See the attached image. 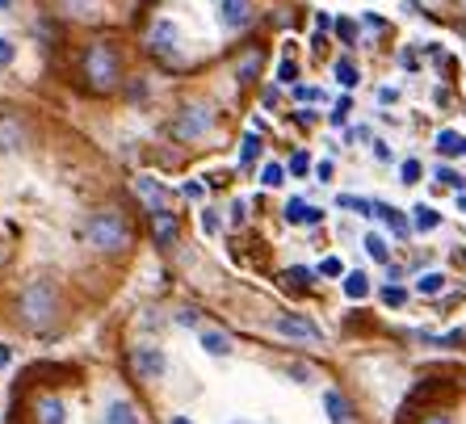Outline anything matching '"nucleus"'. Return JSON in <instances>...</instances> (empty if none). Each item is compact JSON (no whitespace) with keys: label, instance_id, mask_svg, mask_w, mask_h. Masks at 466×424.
<instances>
[{"label":"nucleus","instance_id":"20e7f679","mask_svg":"<svg viewBox=\"0 0 466 424\" xmlns=\"http://www.w3.org/2000/svg\"><path fill=\"white\" fill-rule=\"evenodd\" d=\"M85 76L93 80V88H101V93L118 85V59H114V51H109L106 43L85 51Z\"/></svg>","mask_w":466,"mask_h":424},{"label":"nucleus","instance_id":"f704fd0d","mask_svg":"<svg viewBox=\"0 0 466 424\" xmlns=\"http://www.w3.org/2000/svg\"><path fill=\"white\" fill-rule=\"evenodd\" d=\"M349 109H353V101L340 97V101H337V109H332V126H345V122H349Z\"/></svg>","mask_w":466,"mask_h":424},{"label":"nucleus","instance_id":"c756f323","mask_svg":"<svg viewBox=\"0 0 466 424\" xmlns=\"http://www.w3.org/2000/svg\"><path fill=\"white\" fill-rule=\"evenodd\" d=\"M420 173H424V168H420V160H403V164H400L403 186H416V181H420Z\"/></svg>","mask_w":466,"mask_h":424},{"label":"nucleus","instance_id":"e433bc0d","mask_svg":"<svg viewBox=\"0 0 466 424\" xmlns=\"http://www.w3.org/2000/svg\"><path fill=\"white\" fill-rule=\"evenodd\" d=\"M177 324H181V328H198V324H202V311L185 307V311H177Z\"/></svg>","mask_w":466,"mask_h":424},{"label":"nucleus","instance_id":"f03ea898","mask_svg":"<svg viewBox=\"0 0 466 424\" xmlns=\"http://www.w3.org/2000/svg\"><path fill=\"white\" fill-rule=\"evenodd\" d=\"M17 311H22V319L30 328H46V324H51V319H55V290H51V282H30V286H25Z\"/></svg>","mask_w":466,"mask_h":424},{"label":"nucleus","instance_id":"6ab92c4d","mask_svg":"<svg viewBox=\"0 0 466 424\" xmlns=\"http://www.w3.org/2000/svg\"><path fill=\"white\" fill-rule=\"evenodd\" d=\"M332 76H337L340 88H358V85H361V72H358V64H353V59H337Z\"/></svg>","mask_w":466,"mask_h":424},{"label":"nucleus","instance_id":"a19ab883","mask_svg":"<svg viewBox=\"0 0 466 424\" xmlns=\"http://www.w3.org/2000/svg\"><path fill=\"white\" fill-rule=\"evenodd\" d=\"M257 67H260V55H248V59L239 64V80H248L252 72H257Z\"/></svg>","mask_w":466,"mask_h":424},{"label":"nucleus","instance_id":"aec40b11","mask_svg":"<svg viewBox=\"0 0 466 424\" xmlns=\"http://www.w3.org/2000/svg\"><path fill=\"white\" fill-rule=\"evenodd\" d=\"M38 424H67V408L59 399H43L38 403Z\"/></svg>","mask_w":466,"mask_h":424},{"label":"nucleus","instance_id":"412c9836","mask_svg":"<svg viewBox=\"0 0 466 424\" xmlns=\"http://www.w3.org/2000/svg\"><path fill=\"white\" fill-rule=\"evenodd\" d=\"M412 227L416 231H437V227H441V215H437L433 207H424V202H420V207H412Z\"/></svg>","mask_w":466,"mask_h":424},{"label":"nucleus","instance_id":"4c0bfd02","mask_svg":"<svg viewBox=\"0 0 466 424\" xmlns=\"http://www.w3.org/2000/svg\"><path fill=\"white\" fill-rule=\"evenodd\" d=\"M181 194L189 197V202H202V194H207V186H202V181H185V186H181Z\"/></svg>","mask_w":466,"mask_h":424},{"label":"nucleus","instance_id":"a18cd8bd","mask_svg":"<svg viewBox=\"0 0 466 424\" xmlns=\"http://www.w3.org/2000/svg\"><path fill=\"white\" fill-rule=\"evenodd\" d=\"M379 101H382V106H395V101H400V88H379Z\"/></svg>","mask_w":466,"mask_h":424},{"label":"nucleus","instance_id":"a211bd4d","mask_svg":"<svg viewBox=\"0 0 466 424\" xmlns=\"http://www.w3.org/2000/svg\"><path fill=\"white\" fill-rule=\"evenodd\" d=\"M445 282H450V278H445L441 269H429V273H420V278H416V294H424V298H437V294L445 290Z\"/></svg>","mask_w":466,"mask_h":424},{"label":"nucleus","instance_id":"58836bf2","mask_svg":"<svg viewBox=\"0 0 466 424\" xmlns=\"http://www.w3.org/2000/svg\"><path fill=\"white\" fill-rule=\"evenodd\" d=\"M13 55H17V46H13L9 38L0 34V67H9V64H13Z\"/></svg>","mask_w":466,"mask_h":424},{"label":"nucleus","instance_id":"0eeeda50","mask_svg":"<svg viewBox=\"0 0 466 424\" xmlns=\"http://www.w3.org/2000/svg\"><path fill=\"white\" fill-rule=\"evenodd\" d=\"M147 46H152L156 55H177V46H181V25H177L173 17H156L152 34H147Z\"/></svg>","mask_w":466,"mask_h":424},{"label":"nucleus","instance_id":"9d476101","mask_svg":"<svg viewBox=\"0 0 466 424\" xmlns=\"http://www.w3.org/2000/svg\"><path fill=\"white\" fill-rule=\"evenodd\" d=\"M282 215H286V223H294V227H315V223H324V210L303 202V197H290Z\"/></svg>","mask_w":466,"mask_h":424},{"label":"nucleus","instance_id":"4468645a","mask_svg":"<svg viewBox=\"0 0 466 424\" xmlns=\"http://www.w3.org/2000/svg\"><path fill=\"white\" fill-rule=\"evenodd\" d=\"M324 412L332 424H353V408H349V399L340 391H324Z\"/></svg>","mask_w":466,"mask_h":424},{"label":"nucleus","instance_id":"cd10ccee","mask_svg":"<svg viewBox=\"0 0 466 424\" xmlns=\"http://www.w3.org/2000/svg\"><path fill=\"white\" fill-rule=\"evenodd\" d=\"M315 273H319V269H307V265H294V269H286V282H290V286H311V282H315Z\"/></svg>","mask_w":466,"mask_h":424},{"label":"nucleus","instance_id":"3c124183","mask_svg":"<svg viewBox=\"0 0 466 424\" xmlns=\"http://www.w3.org/2000/svg\"><path fill=\"white\" fill-rule=\"evenodd\" d=\"M429 424H450V420H445V416H433V420H429Z\"/></svg>","mask_w":466,"mask_h":424},{"label":"nucleus","instance_id":"a878e982","mask_svg":"<svg viewBox=\"0 0 466 424\" xmlns=\"http://www.w3.org/2000/svg\"><path fill=\"white\" fill-rule=\"evenodd\" d=\"M260 186H265V189L286 186V168H282V164H265V168H260Z\"/></svg>","mask_w":466,"mask_h":424},{"label":"nucleus","instance_id":"6e6552de","mask_svg":"<svg viewBox=\"0 0 466 424\" xmlns=\"http://www.w3.org/2000/svg\"><path fill=\"white\" fill-rule=\"evenodd\" d=\"M252 22V0H218V25L228 34L244 30Z\"/></svg>","mask_w":466,"mask_h":424},{"label":"nucleus","instance_id":"09e8293b","mask_svg":"<svg viewBox=\"0 0 466 424\" xmlns=\"http://www.w3.org/2000/svg\"><path fill=\"white\" fill-rule=\"evenodd\" d=\"M458 210H462V215H466V194H462V197H458Z\"/></svg>","mask_w":466,"mask_h":424},{"label":"nucleus","instance_id":"5701e85b","mask_svg":"<svg viewBox=\"0 0 466 424\" xmlns=\"http://www.w3.org/2000/svg\"><path fill=\"white\" fill-rule=\"evenodd\" d=\"M437 152L441 156H466V139L458 131H441L437 135Z\"/></svg>","mask_w":466,"mask_h":424},{"label":"nucleus","instance_id":"f257e3e1","mask_svg":"<svg viewBox=\"0 0 466 424\" xmlns=\"http://www.w3.org/2000/svg\"><path fill=\"white\" fill-rule=\"evenodd\" d=\"M85 239H88V248L101 252V257L127 252L130 248V223L118 215V210H97V215L88 218Z\"/></svg>","mask_w":466,"mask_h":424},{"label":"nucleus","instance_id":"864d4df0","mask_svg":"<svg viewBox=\"0 0 466 424\" xmlns=\"http://www.w3.org/2000/svg\"><path fill=\"white\" fill-rule=\"evenodd\" d=\"M458 5H462V9H466V0H458Z\"/></svg>","mask_w":466,"mask_h":424},{"label":"nucleus","instance_id":"dca6fc26","mask_svg":"<svg viewBox=\"0 0 466 424\" xmlns=\"http://www.w3.org/2000/svg\"><path fill=\"white\" fill-rule=\"evenodd\" d=\"M340 290H345V298H353V303H361V298H370V278L361 269H353V273H345V282H340Z\"/></svg>","mask_w":466,"mask_h":424},{"label":"nucleus","instance_id":"c03bdc74","mask_svg":"<svg viewBox=\"0 0 466 424\" xmlns=\"http://www.w3.org/2000/svg\"><path fill=\"white\" fill-rule=\"evenodd\" d=\"M324 93L319 88H294V101H319Z\"/></svg>","mask_w":466,"mask_h":424},{"label":"nucleus","instance_id":"f8f14e48","mask_svg":"<svg viewBox=\"0 0 466 424\" xmlns=\"http://www.w3.org/2000/svg\"><path fill=\"white\" fill-rule=\"evenodd\" d=\"M101 424H139V408L130 399H109L106 412H101Z\"/></svg>","mask_w":466,"mask_h":424},{"label":"nucleus","instance_id":"39448f33","mask_svg":"<svg viewBox=\"0 0 466 424\" xmlns=\"http://www.w3.org/2000/svg\"><path fill=\"white\" fill-rule=\"evenodd\" d=\"M130 370L139 374L143 382H160L168 374V353L160 345H135L130 348Z\"/></svg>","mask_w":466,"mask_h":424},{"label":"nucleus","instance_id":"f3484780","mask_svg":"<svg viewBox=\"0 0 466 424\" xmlns=\"http://www.w3.org/2000/svg\"><path fill=\"white\" fill-rule=\"evenodd\" d=\"M361 248H366V257H370V261L390 265V244H387V236H379V231H370V236L361 239Z\"/></svg>","mask_w":466,"mask_h":424},{"label":"nucleus","instance_id":"603ef678","mask_svg":"<svg viewBox=\"0 0 466 424\" xmlns=\"http://www.w3.org/2000/svg\"><path fill=\"white\" fill-rule=\"evenodd\" d=\"M5 257H9V252H5V248H0V265H5Z\"/></svg>","mask_w":466,"mask_h":424},{"label":"nucleus","instance_id":"393cba45","mask_svg":"<svg viewBox=\"0 0 466 424\" xmlns=\"http://www.w3.org/2000/svg\"><path fill=\"white\" fill-rule=\"evenodd\" d=\"M135 189H139V194L147 197L152 207H156V202H164V197H168V194H164V186H160V181H152V177H139V181H135Z\"/></svg>","mask_w":466,"mask_h":424},{"label":"nucleus","instance_id":"423d86ee","mask_svg":"<svg viewBox=\"0 0 466 424\" xmlns=\"http://www.w3.org/2000/svg\"><path fill=\"white\" fill-rule=\"evenodd\" d=\"M273 332L286 340H303V345H319V340H324V328L315 324V319L299 316V311H286V316L273 319Z\"/></svg>","mask_w":466,"mask_h":424},{"label":"nucleus","instance_id":"49530a36","mask_svg":"<svg viewBox=\"0 0 466 424\" xmlns=\"http://www.w3.org/2000/svg\"><path fill=\"white\" fill-rule=\"evenodd\" d=\"M366 25H370V30H387V22H382V17H374V13H366Z\"/></svg>","mask_w":466,"mask_h":424},{"label":"nucleus","instance_id":"b1692460","mask_svg":"<svg viewBox=\"0 0 466 424\" xmlns=\"http://www.w3.org/2000/svg\"><path fill=\"white\" fill-rule=\"evenodd\" d=\"M257 156H260V135L248 131L244 135V143H239V164L248 168V164H257Z\"/></svg>","mask_w":466,"mask_h":424},{"label":"nucleus","instance_id":"de8ad7c7","mask_svg":"<svg viewBox=\"0 0 466 424\" xmlns=\"http://www.w3.org/2000/svg\"><path fill=\"white\" fill-rule=\"evenodd\" d=\"M168 424H194V420H189V416H173V420H168Z\"/></svg>","mask_w":466,"mask_h":424},{"label":"nucleus","instance_id":"1a4fd4ad","mask_svg":"<svg viewBox=\"0 0 466 424\" xmlns=\"http://www.w3.org/2000/svg\"><path fill=\"white\" fill-rule=\"evenodd\" d=\"M177 231H181V223H177V215L168 207H160L152 215V236H156V248H173L177 244Z\"/></svg>","mask_w":466,"mask_h":424},{"label":"nucleus","instance_id":"c85d7f7f","mask_svg":"<svg viewBox=\"0 0 466 424\" xmlns=\"http://www.w3.org/2000/svg\"><path fill=\"white\" fill-rule=\"evenodd\" d=\"M382 303H387V307H403V303H408V290H403V286H395V282L382 286Z\"/></svg>","mask_w":466,"mask_h":424},{"label":"nucleus","instance_id":"ddd939ff","mask_svg":"<svg viewBox=\"0 0 466 424\" xmlns=\"http://www.w3.org/2000/svg\"><path fill=\"white\" fill-rule=\"evenodd\" d=\"M22 143H25L22 122H17V118H9V114H5V118H0V152L9 156V152H17Z\"/></svg>","mask_w":466,"mask_h":424},{"label":"nucleus","instance_id":"bb28decb","mask_svg":"<svg viewBox=\"0 0 466 424\" xmlns=\"http://www.w3.org/2000/svg\"><path fill=\"white\" fill-rule=\"evenodd\" d=\"M437 186H445V189H466V177L462 173H454V168H437Z\"/></svg>","mask_w":466,"mask_h":424},{"label":"nucleus","instance_id":"5fc2aeb1","mask_svg":"<svg viewBox=\"0 0 466 424\" xmlns=\"http://www.w3.org/2000/svg\"><path fill=\"white\" fill-rule=\"evenodd\" d=\"M72 5H76V0H72Z\"/></svg>","mask_w":466,"mask_h":424},{"label":"nucleus","instance_id":"72a5a7b5","mask_svg":"<svg viewBox=\"0 0 466 424\" xmlns=\"http://www.w3.org/2000/svg\"><path fill=\"white\" fill-rule=\"evenodd\" d=\"M278 80H282V85H294V80H299V67H294V59H282V64H278Z\"/></svg>","mask_w":466,"mask_h":424},{"label":"nucleus","instance_id":"2f4dec72","mask_svg":"<svg viewBox=\"0 0 466 424\" xmlns=\"http://www.w3.org/2000/svg\"><path fill=\"white\" fill-rule=\"evenodd\" d=\"M319 278H345V265H340V257H324V265H319Z\"/></svg>","mask_w":466,"mask_h":424},{"label":"nucleus","instance_id":"ea45409f","mask_svg":"<svg viewBox=\"0 0 466 424\" xmlns=\"http://www.w3.org/2000/svg\"><path fill=\"white\" fill-rule=\"evenodd\" d=\"M244 218H248V202L236 197V202H231V223H244Z\"/></svg>","mask_w":466,"mask_h":424},{"label":"nucleus","instance_id":"c9c22d12","mask_svg":"<svg viewBox=\"0 0 466 424\" xmlns=\"http://www.w3.org/2000/svg\"><path fill=\"white\" fill-rule=\"evenodd\" d=\"M370 147H374V160H379V164H390V160H395V152H390L387 139H374Z\"/></svg>","mask_w":466,"mask_h":424},{"label":"nucleus","instance_id":"37998d69","mask_svg":"<svg viewBox=\"0 0 466 424\" xmlns=\"http://www.w3.org/2000/svg\"><path fill=\"white\" fill-rule=\"evenodd\" d=\"M337 34L345 38V43H353V38H358V25H353V22H337Z\"/></svg>","mask_w":466,"mask_h":424},{"label":"nucleus","instance_id":"79ce46f5","mask_svg":"<svg viewBox=\"0 0 466 424\" xmlns=\"http://www.w3.org/2000/svg\"><path fill=\"white\" fill-rule=\"evenodd\" d=\"M332 173H337V168H332V160H319V164H315V177H319L324 186L332 181Z\"/></svg>","mask_w":466,"mask_h":424},{"label":"nucleus","instance_id":"8fccbe9b","mask_svg":"<svg viewBox=\"0 0 466 424\" xmlns=\"http://www.w3.org/2000/svg\"><path fill=\"white\" fill-rule=\"evenodd\" d=\"M5 9H13V0H0V13H5Z\"/></svg>","mask_w":466,"mask_h":424},{"label":"nucleus","instance_id":"473e14b6","mask_svg":"<svg viewBox=\"0 0 466 424\" xmlns=\"http://www.w3.org/2000/svg\"><path fill=\"white\" fill-rule=\"evenodd\" d=\"M202 231H207V236H218V231H223V218H218V210H202Z\"/></svg>","mask_w":466,"mask_h":424},{"label":"nucleus","instance_id":"7c9ffc66","mask_svg":"<svg viewBox=\"0 0 466 424\" xmlns=\"http://www.w3.org/2000/svg\"><path fill=\"white\" fill-rule=\"evenodd\" d=\"M286 173H290V177H307V173H311V156H307V152L290 156V168H286Z\"/></svg>","mask_w":466,"mask_h":424},{"label":"nucleus","instance_id":"2eb2a0df","mask_svg":"<svg viewBox=\"0 0 466 424\" xmlns=\"http://www.w3.org/2000/svg\"><path fill=\"white\" fill-rule=\"evenodd\" d=\"M374 215H379L382 223H387V227L395 231L400 239H408V231H412V218L403 215V210H395V207H387V202H379V210H374Z\"/></svg>","mask_w":466,"mask_h":424},{"label":"nucleus","instance_id":"7ed1b4c3","mask_svg":"<svg viewBox=\"0 0 466 424\" xmlns=\"http://www.w3.org/2000/svg\"><path fill=\"white\" fill-rule=\"evenodd\" d=\"M210 126H215V114H210V106H202V101H189V106H181V109H177V118H173V135L181 143L207 139Z\"/></svg>","mask_w":466,"mask_h":424},{"label":"nucleus","instance_id":"9b49d317","mask_svg":"<svg viewBox=\"0 0 466 424\" xmlns=\"http://www.w3.org/2000/svg\"><path fill=\"white\" fill-rule=\"evenodd\" d=\"M198 345H202L207 358H231V337L218 332V328H202V332H198Z\"/></svg>","mask_w":466,"mask_h":424},{"label":"nucleus","instance_id":"4be33fe9","mask_svg":"<svg viewBox=\"0 0 466 424\" xmlns=\"http://www.w3.org/2000/svg\"><path fill=\"white\" fill-rule=\"evenodd\" d=\"M337 207H340V210H358L361 218H370L374 210H379V202H370V197H358V194H340Z\"/></svg>","mask_w":466,"mask_h":424}]
</instances>
